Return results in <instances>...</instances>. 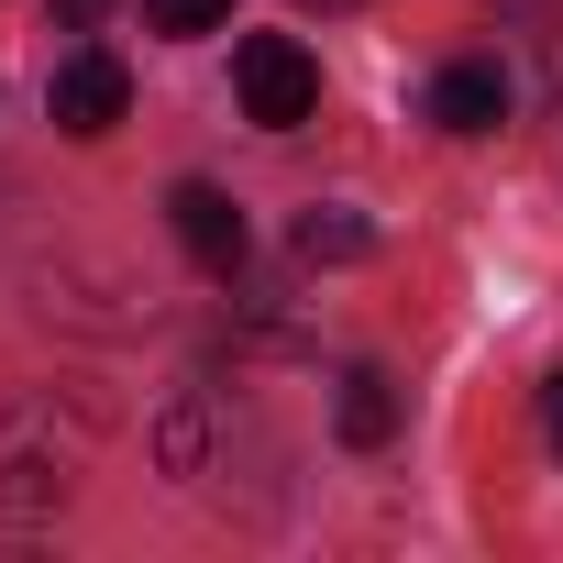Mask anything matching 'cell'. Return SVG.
I'll use <instances>...</instances> for the list:
<instances>
[{"mask_svg":"<svg viewBox=\"0 0 563 563\" xmlns=\"http://www.w3.org/2000/svg\"><path fill=\"white\" fill-rule=\"evenodd\" d=\"M365 254H376V221L365 210H343V199L299 210V265H365Z\"/></svg>","mask_w":563,"mask_h":563,"instance_id":"obj_5","label":"cell"},{"mask_svg":"<svg viewBox=\"0 0 563 563\" xmlns=\"http://www.w3.org/2000/svg\"><path fill=\"white\" fill-rule=\"evenodd\" d=\"M431 122H442V133H497V122H508V78H497L486 56H453V67L431 78Z\"/></svg>","mask_w":563,"mask_h":563,"instance_id":"obj_4","label":"cell"},{"mask_svg":"<svg viewBox=\"0 0 563 563\" xmlns=\"http://www.w3.org/2000/svg\"><path fill=\"white\" fill-rule=\"evenodd\" d=\"M45 111H56V133L100 144V133H111V122L133 111V78H122V56H100V45L56 56V78H45Z\"/></svg>","mask_w":563,"mask_h":563,"instance_id":"obj_2","label":"cell"},{"mask_svg":"<svg viewBox=\"0 0 563 563\" xmlns=\"http://www.w3.org/2000/svg\"><path fill=\"white\" fill-rule=\"evenodd\" d=\"M541 431H552V453H563V376L541 387Z\"/></svg>","mask_w":563,"mask_h":563,"instance_id":"obj_9","label":"cell"},{"mask_svg":"<svg viewBox=\"0 0 563 563\" xmlns=\"http://www.w3.org/2000/svg\"><path fill=\"white\" fill-rule=\"evenodd\" d=\"M321 12H354V0H321Z\"/></svg>","mask_w":563,"mask_h":563,"instance_id":"obj_10","label":"cell"},{"mask_svg":"<svg viewBox=\"0 0 563 563\" xmlns=\"http://www.w3.org/2000/svg\"><path fill=\"white\" fill-rule=\"evenodd\" d=\"M232 89H243V122L299 133V122L321 111V56H310L299 34H243V45H232Z\"/></svg>","mask_w":563,"mask_h":563,"instance_id":"obj_1","label":"cell"},{"mask_svg":"<svg viewBox=\"0 0 563 563\" xmlns=\"http://www.w3.org/2000/svg\"><path fill=\"white\" fill-rule=\"evenodd\" d=\"M144 23H155L166 45H199V34H221V23H232V0H144Z\"/></svg>","mask_w":563,"mask_h":563,"instance_id":"obj_7","label":"cell"},{"mask_svg":"<svg viewBox=\"0 0 563 563\" xmlns=\"http://www.w3.org/2000/svg\"><path fill=\"white\" fill-rule=\"evenodd\" d=\"M100 12H111V0H56V23H67V34H89Z\"/></svg>","mask_w":563,"mask_h":563,"instance_id":"obj_8","label":"cell"},{"mask_svg":"<svg viewBox=\"0 0 563 563\" xmlns=\"http://www.w3.org/2000/svg\"><path fill=\"white\" fill-rule=\"evenodd\" d=\"M332 420H343V442H354V453H376V442L398 431V387H387L376 365H354V376H343V398H332Z\"/></svg>","mask_w":563,"mask_h":563,"instance_id":"obj_6","label":"cell"},{"mask_svg":"<svg viewBox=\"0 0 563 563\" xmlns=\"http://www.w3.org/2000/svg\"><path fill=\"white\" fill-rule=\"evenodd\" d=\"M166 221H177V243H188L210 276H232V265H243V210H232L210 177H177V188H166Z\"/></svg>","mask_w":563,"mask_h":563,"instance_id":"obj_3","label":"cell"}]
</instances>
